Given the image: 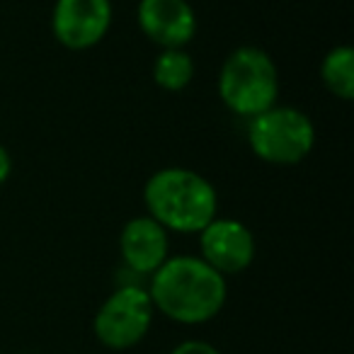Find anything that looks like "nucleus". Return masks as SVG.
I'll list each match as a JSON object with an SVG mask.
<instances>
[{"mask_svg": "<svg viewBox=\"0 0 354 354\" xmlns=\"http://www.w3.org/2000/svg\"><path fill=\"white\" fill-rule=\"evenodd\" d=\"M148 296L153 308L183 325H199L216 318L226 304V277L202 257H167L151 274Z\"/></svg>", "mask_w": 354, "mask_h": 354, "instance_id": "obj_1", "label": "nucleus"}, {"mask_svg": "<svg viewBox=\"0 0 354 354\" xmlns=\"http://www.w3.org/2000/svg\"><path fill=\"white\" fill-rule=\"evenodd\" d=\"M148 216L165 231L199 233L218 216V194L214 185L187 167H165L148 177L146 189Z\"/></svg>", "mask_w": 354, "mask_h": 354, "instance_id": "obj_2", "label": "nucleus"}, {"mask_svg": "<svg viewBox=\"0 0 354 354\" xmlns=\"http://www.w3.org/2000/svg\"><path fill=\"white\" fill-rule=\"evenodd\" d=\"M218 95L238 117H255L274 107L279 97V73L267 51L238 46L223 61L218 73Z\"/></svg>", "mask_w": 354, "mask_h": 354, "instance_id": "obj_3", "label": "nucleus"}, {"mask_svg": "<svg viewBox=\"0 0 354 354\" xmlns=\"http://www.w3.org/2000/svg\"><path fill=\"white\" fill-rule=\"evenodd\" d=\"M248 143L260 160L272 165H296L315 146V127L301 109L274 107L248 122Z\"/></svg>", "mask_w": 354, "mask_h": 354, "instance_id": "obj_4", "label": "nucleus"}, {"mask_svg": "<svg viewBox=\"0 0 354 354\" xmlns=\"http://www.w3.org/2000/svg\"><path fill=\"white\" fill-rule=\"evenodd\" d=\"M153 301L148 289L122 284L104 299L93 320L95 337L109 349L136 347L153 323Z\"/></svg>", "mask_w": 354, "mask_h": 354, "instance_id": "obj_5", "label": "nucleus"}, {"mask_svg": "<svg viewBox=\"0 0 354 354\" xmlns=\"http://www.w3.org/2000/svg\"><path fill=\"white\" fill-rule=\"evenodd\" d=\"M112 25L109 0H56L51 30L66 49L83 51L100 44Z\"/></svg>", "mask_w": 354, "mask_h": 354, "instance_id": "obj_6", "label": "nucleus"}, {"mask_svg": "<svg viewBox=\"0 0 354 354\" xmlns=\"http://www.w3.org/2000/svg\"><path fill=\"white\" fill-rule=\"evenodd\" d=\"M202 260L218 274H238L255 260V238L245 223L236 218H214L199 231Z\"/></svg>", "mask_w": 354, "mask_h": 354, "instance_id": "obj_7", "label": "nucleus"}, {"mask_svg": "<svg viewBox=\"0 0 354 354\" xmlns=\"http://www.w3.org/2000/svg\"><path fill=\"white\" fill-rule=\"evenodd\" d=\"M138 27L162 49H185L197 35V15L187 0H141Z\"/></svg>", "mask_w": 354, "mask_h": 354, "instance_id": "obj_8", "label": "nucleus"}, {"mask_svg": "<svg viewBox=\"0 0 354 354\" xmlns=\"http://www.w3.org/2000/svg\"><path fill=\"white\" fill-rule=\"evenodd\" d=\"M124 265L138 277H151L167 260V231L151 216L127 221L119 236Z\"/></svg>", "mask_w": 354, "mask_h": 354, "instance_id": "obj_9", "label": "nucleus"}, {"mask_svg": "<svg viewBox=\"0 0 354 354\" xmlns=\"http://www.w3.org/2000/svg\"><path fill=\"white\" fill-rule=\"evenodd\" d=\"M194 78V61L185 49H162L153 64V80L167 93H180Z\"/></svg>", "mask_w": 354, "mask_h": 354, "instance_id": "obj_10", "label": "nucleus"}, {"mask_svg": "<svg viewBox=\"0 0 354 354\" xmlns=\"http://www.w3.org/2000/svg\"><path fill=\"white\" fill-rule=\"evenodd\" d=\"M323 85L339 100L354 97V51L349 46H335L320 64Z\"/></svg>", "mask_w": 354, "mask_h": 354, "instance_id": "obj_11", "label": "nucleus"}, {"mask_svg": "<svg viewBox=\"0 0 354 354\" xmlns=\"http://www.w3.org/2000/svg\"><path fill=\"white\" fill-rule=\"evenodd\" d=\"M170 354H221L214 344L204 342V339H187V342H180Z\"/></svg>", "mask_w": 354, "mask_h": 354, "instance_id": "obj_12", "label": "nucleus"}, {"mask_svg": "<svg viewBox=\"0 0 354 354\" xmlns=\"http://www.w3.org/2000/svg\"><path fill=\"white\" fill-rule=\"evenodd\" d=\"M10 172H12V158H10V153H8V148L0 143V185L10 177Z\"/></svg>", "mask_w": 354, "mask_h": 354, "instance_id": "obj_13", "label": "nucleus"}]
</instances>
